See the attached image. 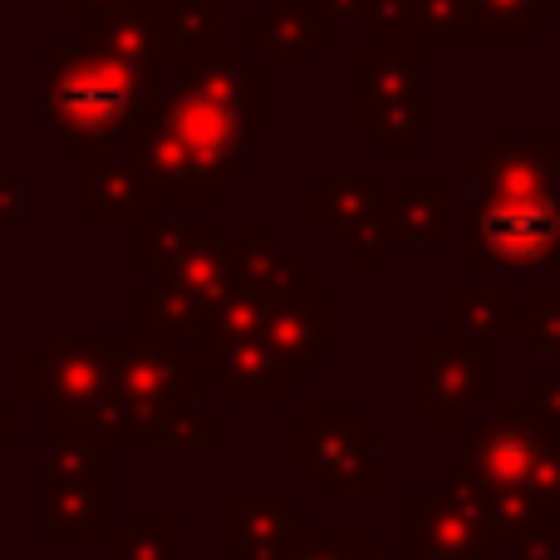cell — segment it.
Returning a JSON list of instances; mask_svg holds the SVG:
<instances>
[{
	"instance_id": "1",
	"label": "cell",
	"mask_w": 560,
	"mask_h": 560,
	"mask_svg": "<svg viewBox=\"0 0 560 560\" xmlns=\"http://www.w3.org/2000/svg\"><path fill=\"white\" fill-rule=\"evenodd\" d=\"M49 128L69 158H98L114 138H133L138 118L153 108L158 74L104 55L89 39H45L39 45Z\"/></svg>"
},
{
	"instance_id": "2",
	"label": "cell",
	"mask_w": 560,
	"mask_h": 560,
	"mask_svg": "<svg viewBox=\"0 0 560 560\" xmlns=\"http://www.w3.org/2000/svg\"><path fill=\"white\" fill-rule=\"evenodd\" d=\"M423 55L404 30H378L354 49V128L374 138L384 158L428 153V94H423Z\"/></svg>"
},
{
	"instance_id": "3",
	"label": "cell",
	"mask_w": 560,
	"mask_h": 560,
	"mask_svg": "<svg viewBox=\"0 0 560 560\" xmlns=\"http://www.w3.org/2000/svg\"><path fill=\"white\" fill-rule=\"evenodd\" d=\"M124 335H45L35 354L20 359V398L39 413L84 428L118 398Z\"/></svg>"
},
{
	"instance_id": "4",
	"label": "cell",
	"mask_w": 560,
	"mask_h": 560,
	"mask_svg": "<svg viewBox=\"0 0 560 560\" xmlns=\"http://www.w3.org/2000/svg\"><path fill=\"white\" fill-rule=\"evenodd\" d=\"M378 423L359 418L354 398H319L310 404L305 423H290L285 463L310 477L315 492H374L384 482L378 453Z\"/></svg>"
},
{
	"instance_id": "5",
	"label": "cell",
	"mask_w": 560,
	"mask_h": 560,
	"mask_svg": "<svg viewBox=\"0 0 560 560\" xmlns=\"http://www.w3.org/2000/svg\"><path fill=\"white\" fill-rule=\"evenodd\" d=\"M560 256V192H482L472 187L467 266L541 271Z\"/></svg>"
},
{
	"instance_id": "6",
	"label": "cell",
	"mask_w": 560,
	"mask_h": 560,
	"mask_svg": "<svg viewBox=\"0 0 560 560\" xmlns=\"http://www.w3.org/2000/svg\"><path fill=\"white\" fill-rule=\"evenodd\" d=\"M226 256H232V242L217 222H158L153 212L133 222V266L183 290L202 310V319L236 295Z\"/></svg>"
},
{
	"instance_id": "7",
	"label": "cell",
	"mask_w": 560,
	"mask_h": 560,
	"mask_svg": "<svg viewBox=\"0 0 560 560\" xmlns=\"http://www.w3.org/2000/svg\"><path fill=\"white\" fill-rule=\"evenodd\" d=\"M202 369L192 349L153 345L138 339L133 329L124 335V374H118V408H124L128 447H158L167 418L187 404H202Z\"/></svg>"
},
{
	"instance_id": "8",
	"label": "cell",
	"mask_w": 560,
	"mask_h": 560,
	"mask_svg": "<svg viewBox=\"0 0 560 560\" xmlns=\"http://www.w3.org/2000/svg\"><path fill=\"white\" fill-rule=\"evenodd\" d=\"M560 443V428L532 398H497L487 404V418L467 433V467L482 482H492L497 492L526 497L532 472L541 467V457ZM532 502V497H526ZM536 506V502H532Z\"/></svg>"
},
{
	"instance_id": "9",
	"label": "cell",
	"mask_w": 560,
	"mask_h": 560,
	"mask_svg": "<svg viewBox=\"0 0 560 560\" xmlns=\"http://www.w3.org/2000/svg\"><path fill=\"white\" fill-rule=\"evenodd\" d=\"M153 118L183 143V153L192 158L202 187L217 197H226V187L246 177V128L236 118H226L222 108L202 104L197 94H187L183 84H158L153 94Z\"/></svg>"
},
{
	"instance_id": "10",
	"label": "cell",
	"mask_w": 560,
	"mask_h": 560,
	"mask_svg": "<svg viewBox=\"0 0 560 560\" xmlns=\"http://www.w3.org/2000/svg\"><path fill=\"white\" fill-rule=\"evenodd\" d=\"M315 541V516L290 502L285 487H226L222 556L226 560H300Z\"/></svg>"
},
{
	"instance_id": "11",
	"label": "cell",
	"mask_w": 560,
	"mask_h": 560,
	"mask_svg": "<svg viewBox=\"0 0 560 560\" xmlns=\"http://www.w3.org/2000/svg\"><path fill=\"white\" fill-rule=\"evenodd\" d=\"M492 398V345L433 329L423 335V418L433 428L467 423Z\"/></svg>"
},
{
	"instance_id": "12",
	"label": "cell",
	"mask_w": 560,
	"mask_h": 560,
	"mask_svg": "<svg viewBox=\"0 0 560 560\" xmlns=\"http://www.w3.org/2000/svg\"><path fill=\"white\" fill-rule=\"evenodd\" d=\"M404 560H492V536L453 502L447 487H408L398 497Z\"/></svg>"
},
{
	"instance_id": "13",
	"label": "cell",
	"mask_w": 560,
	"mask_h": 560,
	"mask_svg": "<svg viewBox=\"0 0 560 560\" xmlns=\"http://www.w3.org/2000/svg\"><path fill=\"white\" fill-rule=\"evenodd\" d=\"M384 183L369 173H319L310 177L305 187V207L310 217H315L319 226H329V236H335V246H345V252H354V261L364 266H378V256H384Z\"/></svg>"
},
{
	"instance_id": "14",
	"label": "cell",
	"mask_w": 560,
	"mask_h": 560,
	"mask_svg": "<svg viewBox=\"0 0 560 560\" xmlns=\"http://www.w3.org/2000/svg\"><path fill=\"white\" fill-rule=\"evenodd\" d=\"M177 84H183L187 94H197L202 104L222 108L226 118H236V124L246 128V138H261L266 128H271V65H266V59L256 65L246 39H232L217 59L187 69Z\"/></svg>"
},
{
	"instance_id": "15",
	"label": "cell",
	"mask_w": 560,
	"mask_h": 560,
	"mask_svg": "<svg viewBox=\"0 0 560 560\" xmlns=\"http://www.w3.org/2000/svg\"><path fill=\"white\" fill-rule=\"evenodd\" d=\"M467 177L482 192H560V138L492 133L467 158Z\"/></svg>"
},
{
	"instance_id": "16",
	"label": "cell",
	"mask_w": 560,
	"mask_h": 560,
	"mask_svg": "<svg viewBox=\"0 0 560 560\" xmlns=\"http://www.w3.org/2000/svg\"><path fill=\"white\" fill-rule=\"evenodd\" d=\"M266 345L290 369V378H310L319 359L335 354V290L310 285L300 295H285L266 305Z\"/></svg>"
},
{
	"instance_id": "17",
	"label": "cell",
	"mask_w": 560,
	"mask_h": 560,
	"mask_svg": "<svg viewBox=\"0 0 560 560\" xmlns=\"http://www.w3.org/2000/svg\"><path fill=\"white\" fill-rule=\"evenodd\" d=\"M339 30V15L325 0H276L261 15L242 25V39L261 49L271 69H300L315 59L319 45H329Z\"/></svg>"
},
{
	"instance_id": "18",
	"label": "cell",
	"mask_w": 560,
	"mask_h": 560,
	"mask_svg": "<svg viewBox=\"0 0 560 560\" xmlns=\"http://www.w3.org/2000/svg\"><path fill=\"white\" fill-rule=\"evenodd\" d=\"M84 39L89 45H98L104 55L143 69V74L173 69V45H167V0H133V5L94 20V25L84 30Z\"/></svg>"
},
{
	"instance_id": "19",
	"label": "cell",
	"mask_w": 560,
	"mask_h": 560,
	"mask_svg": "<svg viewBox=\"0 0 560 560\" xmlns=\"http://www.w3.org/2000/svg\"><path fill=\"white\" fill-rule=\"evenodd\" d=\"M226 266H232L236 290L266 300V305H276V300H285V295H300V290H310V285H319L310 266H295L285 252H280L266 222H246L242 226V236L232 242Z\"/></svg>"
},
{
	"instance_id": "20",
	"label": "cell",
	"mask_w": 560,
	"mask_h": 560,
	"mask_svg": "<svg viewBox=\"0 0 560 560\" xmlns=\"http://www.w3.org/2000/svg\"><path fill=\"white\" fill-rule=\"evenodd\" d=\"M163 197L153 192L148 173L133 163V153H98L84 167V217L89 222H138Z\"/></svg>"
},
{
	"instance_id": "21",
	"label": "cell",
	"mask_w": 560,
	"mask_h": 560,
	"mask_svg": "<svg viewBox=\"0 0 560 560\" xmlns=\"http://www.w3.org/2000/svg\"><path fill=\"white\" fill-rule=\"evenodd\" d=\"M114 477V447L94 443L84 428L49 418L39 423V487H74V482H108Z\"/></svg>"
},
{
	"instance_id": "22",
	"label": "cell",
	"mask_w": 560,
	"mask_h": 560,
	"mask_svg": "<svg viewBox=\"0 0 560 560\" xmlns=\"http://www.w3.org/2000/svg\"><path fill=\"white\" fill-rule=\"evenodd\" d=\"M388 246H443L447 242V183L443 177H404L384 202Z\"/></svg>"
},
{
	"instance_id": "23",
	"label": "cell",
	"mask_w": 560,
	"mask_h": 560,
	"mask_svg": "<svg viewBox=\"0 0 560 560\" xmlns=\"http://www.w3.org/2000/svg\"><path fill=\"white\" fill-rule=\"evenodd\" d=\"M443 329L492 345V339H506V335H526V310L516 305L512 285H447Z\"/></svg>"
},
{
	"instance_id": "24",
	"label": "cell",
	"mask_w": 560,
	"mask_h": 560,
	"mask_svg": "<svg viewBox=\"0 0 560 560\" xmlns=\"http://www.w3.org/2000/svg\"><path fill=\"white\" fill-rule=\"evenodd\" d=\"M45 536H114V477L108 482L39 487Z\"/></svg>"
},
{
	"instance_id": "25",
	"label": "cell",
	"mask_w": 560,
	"mask_h": 560,
	"mask_svg": "<svg viewBox=\"0 0 560 560\" xmlns=\"http://www.w3.org/2000/svg\"><path fill=\"white\" fill-rule=\"evenodd\" d=\"M217 388H222L226 404H285L295 378H290V369L280 364L276 349L261 335V339H246V345L226 349Z\"/></svg>"
},
{
	"instance_id": "26",
	"label": "cell",
	"mask_w": 560,
	"mask_h": 560,
	"mask_svg": "<svg viewBox=\"0 0 560 560\" xmlns=\"http://www.w3.org/2000/svg\"><path fill=\"white\" fill-rule=\"evenodd\" d=\"M388 30H404L418 45H487L477 0H404L388 20Z\"/></svg>"
},
{
	"instance_id": "27",
	"label": "cell",
	"mask_w": 560,
	"mask_h": 560,
	"mask_svg": "<svg viewBox=\"0 0 560 560\" xmlns=\"http://www.w3.org/2000/svg\"><path fill=\"white\" fill-rule=\"evenodd\" d=\"M167 45H173V69H197L217 59L226 39V0H167Z\"/></svg>"
},
{
	"instance_id": "28",
	"label": "cell",
	"mask_w": 560,
	"mask_h": 560,
	"mask_svg": "<svg viewBox=\"0 0 560 560\" xmlns=\"http://www.w3.org/2000/svg\"><path fill=\"white\" fill-rule=\"evenodd\" d=\"M197 329H202V310L183 290L163 285V280H148V285L133 290V335L138 339L187 349V339H197Z\"/></svg>"
},
{
	"instance_id": "29",
	"label": "cell",
	"mask_w": 560,
	"mask_h": 560,
	"mask_svg": "<svg viewBox=\"0 0 560 560\" xmlns=\"http://www.w3.org/2000/svg\"><path fill=\"white\" fill-rule=\"evenodd\" d=\"M177 512H133L124 532L108 536V560H177Z\"/></svg>"
},
{
	"instance_id": "30",
	"label": "cell",
	"mask_w": 560,
	"mask_h": 560,
	"mask_svg": "<svg viewBox=\"0 0 560 560\" xmlns=\"http://www.w3.org/2000/svg\"><path fill=\"white\" fill-rule=\"evenodd\" d=\"M487 45H532L536 30L560 15V0H477Z\"/></svg>"
},
{
	"instance_id": "31",
	"label": "cell",
	"mask_w": 560,
	"mask_h": 560,
	"mask_svg": "<svg viewBox=\"0 0 560 560\" xmlns=\"http://www.w3.org/2000/svg\"><path fill=\"white\" fill-rule=\"evenodd\" d=\"M526 339L541 354L560 359V285H536L532 305H526Z\"/></svg>"
},
{
	"instance_id": "32",
	"label": "cell",
	"mask_w": 560,
	"mask_h": 560,
	"mask_svg": "<svg viewBox=\"0 0 560 560\" xmlns=\"http://www.w3.org/2000/svg\"><path fill=\"white\" fill-rule=\"evenodd\" d=\"M217 443H222V428L202 413V404L177 408V413L167 418L163 438H158V447H217Z\"/></svg>"
},
{
	"instance_id": "33",
	"label": "cell",
	"mask_w": 560,
	"mask_h": 560,
	"mask_svg": "<svg viewBox=\"0 0 560 560\" xmlns=\"http://www.w3.org/2000/svg\"><path fill=\"white\" fill-rule=\"evenodd\" d=\"M300 560H384L378 536L354 532V536H315Z\"/></svg>"
},
{
	"instance_id": "34",
	"label": "cell",
	"mask_w": 560,
	"mask_h": 560,
	"mask_svg": "<svg viewBox=\"0 0 560 560\" xmlns=\"http://www.w3.org/2000/svg\"><path fill=\"white\" fill-rule=\"evenodd\" d=\"M512 560H560V516H536L512 536Z\"/></svg>"
},
{
	"instance_id": "35",
	"label": "cell",
	"mask_w": 560,
	"mask_h": 560,
	"mask_svg": "<svg viewBox=\"0 0 560 560\" xmlns=\"http://www.w3.org/2000/svg\"><path fill=\"white\" fill-rule=\"evenodd\" d=\"M526 497H532V502L541 506V512L560 516V443L541 457V467L532 472V487H526Z\"/></svg>"
},
{
	"instance_id": "36",
	"label": "cell",
	"mask_w": 560,
	"mask_h": 560,
	"mask_svg": "<svg viewBox=\"0 0 560 560\" xmlns=\"http://www.w3.org/2000/svg\"><path fill=\"white\" fill-rule=\"evenodd\" d=\"M339 20H364V25H388L404 0H325Z\"/></svg>"
},
{
	"instance_id": "37",
	"label": "cell",
	"mask_w": 560,
	"mask_h": 560,
	"mask_svg": "<svg viewBox=\"0 0 560 560\" xmlns=\"http://www.w3.org/2000/svg\"><path fill=\"white\" fill-rule=\"evenodd\" d=\"M25 443V398H0V453Z\"/></svg>"
},
{
	"instance_id": "38",
	"label": "cell",
	"mask_w": 560,
	"mask_h": 560,
	"mask_svg": "<svg viewBox=\"0 0 560 560\" xmlns=\"http://www.w3.org/2000/svg\"><path fill=\"white\" fill-rule=\"evenodd\" d=\"M124 5H133V0H65V15L74 20V25H94V20H104V15H114V10H124Z\"/></svg>"
},
{
	"instance_id": "39",
	"label": "cell",
	"mask_w": 560,
	"mask_h": 560,
	"mask_svg": "<svg viewBox=\"0 0 560 560\" xmlns=\"http://www.w3.org/2000/svg\"><path fill=\"white\" fill-rule=\"evenodd\" d=\"M25 212V183L10 173H0V226L15 222V217Z\"/></svg>"
},
{
	"instance_id": "40",
	"label": "cell",
	"mask_w": 560,
	"mask_h": 560,
	"mask_svg": "<svg viewBox=\"0 0 560 560\" xmlns=\"http://www.w3.org/2000/svg\"><path fill=\"white\" fill-rule=\"evenodd\" d=\"M532 404L541 408L546 418L560 428V378H536V394H532Z\"/></svg>"
},
{
	"instance_id": "41",
	"label": "cell",
	"mask_w": 560,
	"mask_h": 560,
	"mask_svg": "<svg viewBox=\"0 0 560 560\" xmlns=\"http://www.w3.org/2000/svg\"><path fill=\"white\" fill-rule=\"evenodd\" d=\"M384 560H404V556H384Z\"/></svg>"
}]
</instances>
